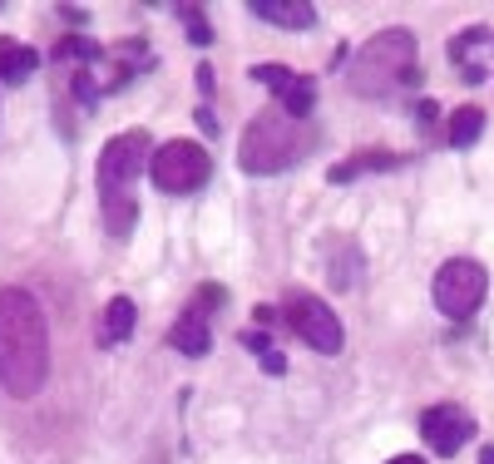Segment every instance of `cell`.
<instances>
[{"mask_svg": "<svg viewBox=\"0 0 494 464\" xmlns=\"http://www.w3.org/2000/svg\"><path fill=\"white\" fill-rule=\"evenodd\" d=\"M154 139L144 129H129L119 139L104 144L99 153V203H104V227L114 237H129L134 218H139V203H134V183L154 168Z\"/></svg>", "mask_w": 494, "mask_h": 464, "instance_id": "obj_2", "label": "cell"}, {"mask_svg": "<svg viewBox=\"0 0 494 464\" xmlns=\"http://www.w3.org/2000/svg\"><path fill=\"white\" fill-rule=\"evenodd\" d=\"M415 119H420V124H430V119H435V104L420 99V104H415Z\"/></svg>", "mask_w": 494, "mask_h": 464, "instance_id": "obj_21", "label": "cell"}, {"mask_svg": "<svg viewBox=\"0 0 494 464\" xmlns=\"http://www.w3.org/2000/svg\"><path fill=\"white\" fill-rule=\"evenodd\" d=\"M252 79H257V84H272V89L282 94L297 75H292V70H282V65H252Z\"/></svg>", "mask_w": 494, "mask_h": 464, "instance_id": "obj_18", "label": "cell"}, {"mask_svg": "<svg viewBox=\"0 0 494 464\" xmlns=\"http://www.w3.org/2000/svg\"><path fill=\"white\" fill-rule=\"evenodd\" d=\"M243 346H252L257 356H267V351H272V336H262V331H243Z\"/></svg>", "mask_w": 494, "mask_h": 464, "instance_id": "obj_19", "label": "cell"}, {"mask_svg": "<svg viewBox=\"0 0 494 464\" xmlns=\"http://www.w3.org/2000/svg\"><path fill=\"white\" fill-rule=\"evenodd\" d=\"M228 302V292L218 287V282H203V287H198V297H193V307L188 311H198V316H208V311H218Z\"/></svg>", "mask_w": 494, "mask_h": 464, "instance_id": "obj_16", "label": "cell"}, {"mask_svg": "<svg viewBox=\"0 0 494 464\" xmlns=\"http://www.w3.org/2000/svg\"><path fill=\"white\" fill-rule=\"evenodd\" d=\"M208 173H213V158L193 139H173L154 153V188L159 193H198Z\"/></svg>", "mask_w": 494, "mask_h": 464, "instance_id": "obj_6", "label": "cell"}, {"mask_svg": "<svg viewBox=\"0 0 494 464\" xmlns=\"http://www.w3.org/2000/svg\"><path fill=\"white\" fill-rule=\"evenodd\" d=\"M386 464H425L420 455H396V459H386Z\"/></svg>", "mask_w": 494, "mask_h": 464, "instance_id": "obj_22", "label": "cell"}, {"mask_svg": "<svg viewBox=\"0 0 494 464\" xmlns=\"http://www.w3.org/2000/svg\"><path fill=\"white\" fill-rule=\"evenodd\" d=\"M134 321H139V311H134L129 297H109V307L99 316V346H124L134 336Z\"/></svg>", "mask_w": 494, "mask_h": 464, "instance_id": "obj_11", "label": "cell"}, {"mask_svg": "<svg viewBox=\"0 0 494 464\" xmlns=\"http://www.w3.org/2000/svg\"><path fill=\"white\" fill-rule=\"evenodd\" d=\"M168 346H173V351H183V356H208V351H213V331H208V316L183 311V316L173 321V331H168Z\"/></svg>", "mask_w": 494, "mask_h": 464, "instance_id": "obj_10", "label": "cell"}, {"mask_svg": "<svg viewBox=\"0 0 494 464\" xmlns=\"http://www.w3.org/2000/svg\"><path fill=\"white\" fill-rule=\"evenodd\" d=\"M50 376V326L40 297L25 287H0V385L15 400L45 390Z\"/></svg>", "mask_w": 494, "mask_h": 464, "instance_id": "obj_1", "label": "cell"}, {"mask_svg": "<svg viewBox=\"0 0 494 464\" xmlns=\"http://www.w3.org/2000/svg\"><path fill=\"white\" fill-rule=\"evenodd\" d=\"M183 30H188V40H193V45H213V25H208L203 20V10H183Z\"/></svg>", "mask_w": 494, "mask_h": 464, "instance_id": "obj_17", "label": "cell"}, {"mask_svg": "<svg viewBox=\"0 0 494 464\" xmlns=\"http://www.w3.org/2000/svg\"><path fill=\"white\" fill-rule=\"evenodd\" d=\"M40 70V55L35 45H25V40H0V79L5 84H25L30 75Z\"/></svg>", "mask_w": 494, "mask_h": 464, "instance_id": "obj_12", "label": "cell"}, {"mask_svg": "<svg viewBox=\"0 0 494 464\" xmlns=\"http://www.w3.org/2000/svg\"><path fill=\"white\" fill-rule=\"evenodd\" d=\"M401 158L396 153H356V158H341V163L331 168V183H356L361 173H386V168H396Z\"/></svg>", "mask_w": 494, "mask_h": 464, "instance_id": "obj_13", "label": "cell"}, {"mask_svg": "<svg viewBox=\"0 0 494 464\" xmlns=\"http://www.w3.org/2000/svg\"><path fill=\"white\" fill-rule=\"evenodd\" d=\"M480 134H485V109H475V104H465V109L450 114V149H470V144H480Z\"/></svg>", "mask_w": 494, "mask_h": 464, "instance_id": "obj_15", "label": "cell"}, {"mask_svg": "<svg viewBox=\"0 0 494 464\" xmlns=\"http://www.w3.org/2000/svg\"><path fill=\"white\" fill-rule=\"evenodd\" d=\"M277 109L287 114V119H297V124H302L312 109H317V84H312L307 75H297V79L287 84V89L277 94Z\"/></svg>", "mask_w": 494, "mask_h": 464, "instance_id": "obj_14", "label": "cell"}, {"mask_svg": "<svg viewBox=\"0 0 494 464\" xmlns=\"http://www.w3.org/2000/svg\"><path fill=\"white\" fill-rule=\"evenodd\" d=\"M489 297V272L480 267L475 257H455L435 272V307L450 316V321H470Z\"/></svg>", "mask_w": 494, "mask_h": 464, "instance_id": "obj_5", "label": "cell"}, {"mask_svg": "<svg viewBox=\"0 0 494 464\" xmlns=\"http://www.w3.org/2000/svg\"><path fill=\"white\" fill-rule=\"evenodd\" d=\"M307 153H312L307 124L287 119L282 109H262L243 129V139H238V163H243V173H257V178L287 173V168H297Z\"/></svg>", "mask_w": 494, "mask_h": 464, "instance_id": "obj_3", "label": "cell"}, {"mask_svg": "<svg viewBox=\"0 0 494 464\" xmlns=\"http://www.w3.org/2000/svg\"><path fill=\"white\" fill-rule=\"evenodd\" d=\"M247 10L277 30H312L317 25V5L312 0H247Z\"/></svg>", "mask_w": 494, "mask_h": 464, "instance_id": "obj_9", "label": "cell"}, {"mask_svg": "<svg viewBox=\"0 0 494 464\" xmlns=\"http://www.w3.org/2000/svg\"><path fill=\"white\" fill-rule=\"evenodd\" d=\"M282 316H287V326L312 346V351L336 356V351L346 346L341 321H336V311H331L322 297H307V292H287V307H282Z\"/></svg>", "mask_w": 494, "mask_h": 464, "instance_id": "obj_7", "label": "cell"}, {"mask_svg": "<svg viewBox=\"0 0 494 464\" xmlns=\"http://www.w3.org/2000/svg\"><path fill=\"white\" fill-rule=\"evenodd\" d=\"M361 99H381L396 84H415V35L411 30H381L351 55V75H346Z\"/></svg>", "mask_w": 494, "mask_h": 464, "instance_id": "obj_4", "label": "cell"}, {"mask_svg": "<svg viewBox=\"0 0 494 464\" xmlns=\"http://www.w3.org/2000/svg\"><path fill=\"white\" fill-rule=\"evenodd\" d=\"M262 371H267V376H282V371H287V361H282L277 351H267V356H262Z\"/></svg>", "mask_w": 494, "mask_h": 464, "instance_id": "obj_20", "label": "cell"}, {"mask_svg": "<svg viewBox=\"0 0 494 464\" xmlns=\"http://www.w3.org/2000/svg\"><path fill=\"white\" fill-rule=\"evenodd\" d=\"M420 435H425V445L435 450V455H455V450H465V440L475 435V420L460 405H430L425 415H420Z\"/></svg>", "mask_w": 494, "mask_h": 464, "instance_id": "obj_8", "label": "cell"}]
</instances>
